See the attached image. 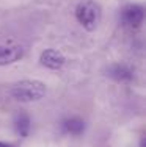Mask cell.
Here are the masks:
<instances>
[{"label":"cell","mask_w":146,"mask_h":147,"mask_svg":"<svg viewBox=\"0 0 146 147\" xmlns=\"http://www.w3.org/2000/svg\"><path fill=\"white\" fill-rule=\"evenodd\" d=\"M75 17L85 30L93 31L101 20V8L93 0H83L75 8Z\"/></svg>","instance_id":"7a4b0ae2"},{"label":"cell","mask_w":146,"mask_h":147,"mask_svg":"<svg viewBox=\"0 0 146 147\" xmlns=\"http://www.w3.org/2000/svg\"><path fill=\"white\" fill-rule=\"evenodd\" d=\"M0 147H13L11 144H6V142H2L0 141Z\"/></svg>","instance_id":"9c48e42d"},{"label":"cell","mask_w":146,"mask_h":147,"mask_svg":"<svg viewBox=\"0 0 146 147\" xmlns=\"http://www.w3.org/2000/svg\"><path fill=\"white\" fill-rule=\"evenodd\" d=\"M61 128L71 136H80L85 131V122L79 117H68L61 122Z\"/></svg>","instance_id":"52a82bcc"},{"label":"cell","mask_w":146,"mask_h":147,"mask_svg":"<svg viewBox=\"0 0 146 147\" xmlns=\"http://www.w3.org/2000/svg\"><path fill=\"white\" fill-rule=\"evenodd\" d=\"M24 57V49L19 45H0V66L19 61Z\"/></svg>","instance_id":"5b68a950"},{"label":"cell","mask_w":146,"mask_h":147,"mask_svg":"<svg viewBox=\"0 0 146 147\" xmlns=\"http://www.w3.org/2000/svg\"><path fill=\"white\" fill-rule=\"evenodd\" d=\"M13 125H14V130L19 136H22V138H27L30 133V128H32V122H30V117L27 113H22V111H19V113H16L14 119H13Z\"/></svg>","instance_id":"8992f818"},{"label":"cell","mask_w":146,"mask_h":147,"mask_svg":"<svg viewBox=\"0 0 146 147\" xmlns=\"http://www.w3.org/2000/svg\"><path fill=\"white\" fill-rule=\"evenodd\" d=\"M109 72H110V77L116 78L118 82H129V80H132V77H134L132 71L124 64H115L109 69Z\"/></svg>","instance_id":"ba28073f"},{"label":"cell","mask_w":146,"mask_h":147,"mask_svg":"<svg viewBox=\"0 0 146 147\" xmlns=\"http://www.w3.org/2000/svg\"><path fill=\"white\" fill-rule=\"evenodd\" d=\"M39 61L44 67L52 69V71H58V69L63 67L66 59H65L61 52L55 50V49H47V50H44L43 53H41Z\"/></svg>","instance_id":"277c9868"},{"label":"cell","mask_w":146,"mask_h":147,"mask_svg":"<svg viewBox=\"0 0 146 147\" xmlns=\"http://www.w3.org/2000/svg\"><path fill=\"white\" fill-rule=\"evenodd\" d=\"M124 25L130 27V28H138L143 24L145 19V11L140 5H127L121 13Z\"/></svg>","instance_id":"3957f363"},{"label":"cell","mask_w":146,"mask_h":147,"mask_svg":"<svg viewBox=\"0 0 146 147\" xmlns=\"http://www.w3.org/2000/svg\"><path fill=\"white\" fill-rule=\"evenodd\" d=\"M11 94L19 102H35L44 97L46 85L38 80H22L13 86Z\"/></svg>","instance_id":"6da1fadb"}]
</instances>
